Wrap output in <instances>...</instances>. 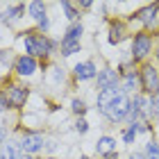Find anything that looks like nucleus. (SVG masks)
I'll return each instance as SVG.
<instances>
[{
	"instance_id": "1",
	"label": "nucleus",
	"mask_w": 159,
	"mask_h": 159,
	"mask_svg": "<svg viewBox=\"0 0 159 159\" xmlns=\"http://www.w3.org/2000/svg\"><path fill=\"white\" fill-rule=\"evenodd\" d=\"M127 109H129V100H127V96H125V91H120V93H118V98L114 100V102L107 107L102 114H105V116L109 118V120L116 123V120H120V118H125V116H127Z\"/></svg>"
},
{
	"instance_id": "2",
	"label": "nucleus",
	"mask_w": 159,
	"mask_h": 159,
	"mask_svg": "<svg viewBox=\"0 0 159 159\" xmlns=\"http://www.w3.org/2000/svg\"><path fill=\"white\" fill-rule=\"evenodd\" d=\"M25 48H27V52L32 55H39V57H46L50 52V48H52V43H50L46 37H27L25 39Z\"/></svg>"
},
{
	"instance_id": "3",
	"label": "nucleus",
	"mask_w": 159,
	"mask_h": 159,
	"mask_svg": "<svg viewBox=\"0 0 159 159\" xmlns=\"http://www.w3.org/2000/svg\"><path fill=\"white\" fill-rule=\"evenodd\" d=\"M98 89L100 91L118 89V75H116V70H111V68L100 70V73H98Z\"/></svg>"
},
{
	"instance_id": "4",
	"label": "nucleus",
	"mask_w": 159,
	"mask_h": 159,
	"mask_svg": "<svg viewBox=\"0 0 159 159\" xmlns=\"http://www.w3.org/2000/svg\"><path fill=\"white\" fill-rule=\"evenodd\" d=\"M150 48H152V41H150L148 34H136V37H134V46H132L134 57H139V59L146 57L150 52Z\"/></svg>"
},
{
	"instance_id": "5",
	"label": "nucleus",
	"mask_w": 159,
	"mask_h": 159,
	"mask_svg": "<svg viewBox=\"0 0 159 159\" xmlns=\"http://www.w3.org/2000/svg\"><path fill=\"white\" fill-rule=\"evenodd\" d=\"M20 148L25 152H37V150L43 148V136L41 134H25L23 141H20Z\"/></svg>"
},
{
	"instance_id": "6",
	"label": "nucleus",
	"mask_w": 159,
	"mask_h": 159,
	"mask_svg": "<svg viewBox=\"0 0 159 159\" xmlns=\"http://www.w3.org/2000/svg\"><path fill=\"white\" fill-rule=\"evenodd\" d=\"M143 86L148 91H159V75L152 66H146L143 68Z\"/></svg>"
},
{
	"instance_id": "7",
	"label": "nucleus",
	"mask_w": 159,
	"mask_h": 159,
	"mask_svg": "<svg viewBox=\"0 0 159 159\" xmlns=\"http://www.w3.org/2000/svg\"><path fill=\"white\" fill-rule=\"evenodd\" d=\"M123 89H107V91H100V96H98V105H100V111H105L107 107H109L114 100L118 98V93Z\"/></svg>"
},
{
	"instance_id": "8",
	"label": "nucleus",
	"mask_w": 159,
	"mask_h": 159,
	"mask_svg": "<svg viewBox=\"0 0 159 159\" xmlns=\"http://www.w3.org/2000/svg\"><path fill=\"white\" fill-rule=\"evenodd\" d=\"M16 70L20 75H32L34 70H37V61H34V57H20V59L16 61Z\"/></svg>"
},
{
	"instance_id": "9",
	"label": "nucleus",
	"mask_w": 159,
	"mask_h": 159,
	"mask_svg": "<svg viewBox=\"0 0 159 159\" xmlns=\"http://www.w3.org/2000/svg\"><path fill=\"white\" fill-rule=\"evenodd\" d=\"M75 75L80 80H91V77L98 75V70H96V66H93L91 61H84V64H77L75 66Z\"/></svg>"
},
{
	"instance_id": "10",
	"label": "nucleus",
	"mask_w": 159,
	"mask_h": 159,
	"mask_svg": "<svg viewBox=\"0 0 159 159\" xmlns=\"http://www.w3.org/2000/svg\"><path fill=\"white\" fill-rule=\"evenodd\" d=\"M98 152L100 155H109V152H116V141L111 139V136H102V139L98 141Z\"/></svg>"
},
{
	"instance_id": "11",
	"label": "nucleus",
	"mask_w": 159,
	"mask_h": 159,
	"mask_svg": "<svg viewBox=\"0 0 159 159\" xmlns=\"http://www.w3.org/2000/svg\"><path fill=\"white\" fill-rule=\"evenodd\" d=\"M25 96H27V93L20 89V86H11V89H9V102H11L14 107H20V105H23V102H25Z\"/></svg>"
},
{
	"instance_id": "12",
	"label": "nucleus",
	"mask_w": 159,
	"mask_h": 159,
	"mask_svg": "<svg viewBox=\"0 0 159 159\" xmlns=\"http://www.w3.org/2000/svg\"><path fill=\"white\" fill-rule=\"evenodd\" d=\"M30 16L37 18L39 23H41V20L46 18V5L39 2V0H37V2H30Z\"/></svg>"
},
{
	"instance_id": "13",
	"label": "nucleus",
	"mask_w": 159,
	"mask_h": 159,
	"mask_svg": "<svg viewBox=\"0 0 159 159\" xmlns=\"http://www.w3.org/2000/svg\"><path fill=\"white\" fill-rule=\"evenodd\" d=\"M155 14H157V7L152 5V7H146L143 11H139V18H141L146 25H152V20H155Z\"/></svg>"
},
{
	"instance_id": "14",
	"label": "nucleus",
	"mask_w": 159,
	"mask_h": 159,
	"mask_svg": "<svg viewBox=\"0 0 159 159\" xmlns=\"http://www.w3.org/2000/svg\"><path fill=\"white\" fill-rule=\"evenodd\" d=\"M0 159H18V152L14 148V143H5L0 148Z\"/></svg>"
},
{
	"instance_id": "15",
	"label": "nucleus",
	"mask_w": 159,
	"mask_h": 159,
	"mask_svg": "<svg viewBox=\"0 0 159 159\" xmlns=\"http://www.w3.org/2000/svg\"><path fill=\"white\" fill-rule=\"evenodd\" d=\"M61 52L64 55H73V52H80V41H66V39H64L61 41Z\"/></svg>"
},
{
	"instance_id": "16",
	"label": "nucleus",
	"mask_w": 159,
	"mask_h": 159,
	"mask_svg": "<svg viewBox=\"0 0 159 159\" xmlns=\"http://www.w3.org/2000/svg\"><path fill=\"white\" fill-rule=\"evenodd\" d=\"M80 37H82V25L75 23V25H70L68 27V32H66V41H80Z\"/></svg>"
},
{
	"instance_id": "17",
	"label": "nucleus",
	"mask_w": 159,
	"mask_h": 159,
	"mask_svg": "<svg viewBox=\"0 0 159 159\" xmlns=\"http://www.w3.org/2000/svg\"><path fill=\"white\" fill-rule=\"evenodd\" d=\"M123 32H125V30H123V25H120V23H118V25H111V34H109V41H111V43L120 41V39H123Z\"/></svg>"
},
{
	"instance_id": "18",
	"label": "nucleus",
	"mask_w": 159,
	"mask_h": 159,
	"mask_svg": "<svg viewBox=\"0 0 159 159\" xmlns=\"http://www.w3.org/2000/svg\"><path fill=\"white\" fill-rule=\"evenodd\" d=\"M61 7H64V11H66V16H68L70 20L77 18V11H75V7L70 5V2H61Z\"/></svg>"
},
{
	"instance_id": "19",
	"label": "nucleus",
	"mask_w": 159,
	"mask_h": 159,
	"mask_svg": "<svg viewBox=\"0 0 159 159\" xmlns=\"http://www.w3.org/2000/svg\"><path fill=\"white\" fill-rule=\"evenodd\" d=\"M148 159H159V143H148Z\"/></svg>"
},
{
	"instance_id": "20",
	"label": "nucleus",
	"mask_w": 159,
	"mask_h": 159,
	"mask_svg": "<svg viewBox=\"0 0 159 159\" xmlns=\"http://www.w3.org/2000/svg\"><path fill=\"white\" fill-rule=\"evenodd\" d=\"M134 86H136V75H134V73H129V75L125 77V89H123V91H132Z\"/></svg>"
},
{
	"instance_id": "21",
	"label": "nucleus",
	"mask_w": 159,
	"mask_h": 159,
	"mask_svg": "<svg viewBox=\"0 0 159 159\" xmlns=\"http://www.w3.org/2000/svg\"><path fill=\"white\" fill-rule=\"evenodd\" d=\"M75 129H77L80 134H84L86 129H89V123H86L84 118H77V123H75Z\"/></svg>"
},
{
	"instance_id": "22",
	"label": "nucleus",
	"mask_w": 159,
	"mask_h": 159,
	"mask_svg": "<svg viewBox=\"0 0 159 159\" xmlns=\"http://www.w3.org/2000/svg\"><path fill=\"white\" fill-rule=\"evenodd\" d=\"M134 136H136V129H134V125H129V129L125 134H123V139H125V143H132L134 141Z\"/></svg>"
},
{
	"instance_id": "23",
	"label": "nucleus",
	"mask_w": 159,
	"mask_h": 159,
	"mask_svg": "<svg viewBox=\"0 0 159 159\" xmlns=\"http://www.w3.org/2000/svg\"><path fill=\"white\" fill-rule=\"evenodd\" d=\"M23 11H25V7H23V5H18V7H14L11 11H7L5 16H14V18H18V16H20V14H23Z\"/></svg>"
},
{
	"instance_id": "24",
	"label": "nucleus",
	"mask_w": 159,
	"mask_h": 159,
	"mask_svg": "<svg viewBox=\"0 0 159 159\" xmlns=\"http://www.w3.org/2000/svg\"><path fill=\"white\" fill-rule=\"evenodd\" d=\"M73 111H75V114H84V111H86V107H84L82 100H73Z\"/></svg>"
},
{
	"instance_id": "25",
	"label": "nucleus",
	"mask_w": 159,
	"mask_h": 159,
	"mask_svg": "<svg viewBox=\"0 0 159 159\" xmlns=\"http://www.w3.org/2000/svg\"><path fill=\"white\" fill-rule=\"evenodd\" d=\"M150 111H152L155 116L159 114V98H152V100H150Z\"/></svg>"
},
{
	"instance_id": "26",
	"label": "nucleus",
	"mask_w": 159,
	"mask_h": 159,
	"mask_svg": "<svg viewBox=\"0 0 159 159\" xmlns=\"http://www.w3.org/2000/svg\"><path fill=\"white\" fill-rule=\"evenodd\" d=\"M129 159H143V155L141 152H134V155H129Z\"/></svg>"
},
{
	"instance_id": "27",
	"label": "nucleus",
	"mask_w": 159,
	"mask_h": 159,
	"mask_svg": "<svg viewBox=\"0 0 159 159\" xmlns=\"http://www.w3.org/2000/svg\"><path fill=\"white\" fill-rule=\"evenodd\" d=\"M105 159H116V152H109V155H105Z\"/></svg>"
},
{
	"instance_id": "28",
	"label": "nucleus",
	"mask_w": 159,
	"mask_h": 159,
	"mask_svg": "<svg viewBox=\"0 0 159 159\" xmlns=\"http://www.w3.org/2000/svg\"><path fill=\"white\" fill-rule=\"evenodd\" d=\"M2 141H5V129L0 127V143H2Z\"/></svg>"
},
{
	"instance_id": "29",
	"label": "nucleus",
	"mask_w": 159,
	"mask_h": 159,
	"mask_svg": "<svg viewBox=\"0 0 159 159\" xmlns=\"http://www.w3.org/2000/svg\"><path fill=\"white\" fill-rule=\"evenodd\" d=\"M18 159H32V157H30V155H20Z\"/></svg>"
},
{
	"instance_id": "30",
	"label": "nucleus",
	"mask_w": 159,
	"mask_h": 159,
	"mask_svg": "<svg viewBox=\"0 0 159 159\" xmlns=\"http://www.w3.org/2000/svg\"><path fill=\"white\" fill-rule=\"evenodd\" d=\"M82 159H89V157H82Z\"/></svg>"
},
{
	"instance_id": "31",
	"label": "nucleus",
	"mask_w": 159,
	"mask_h": 159,
	"mask_svg": "<svg viewBox=\"0 0 159 159\" xmlns=\"http://www.w3.org/2000/svg\"><path fill=\"white\" fill-rule=\"evenodd\" d=\"M50 159H55V157H50Z\"/></svg>"
},
{
	"instance_id": "32",
	"label": "nucleus",
	"mask_w": 159,
	"mask_h": 159,
	"mask_svg": "<svg viewBox=\"0 0 159 159\" xmlns=\"http://www.w3.org/2000/svg\"><path fill=\"white\" fill-rule=\"evenodd\" d=\"M157 57H159V52H157Z\"/></svg>"
}]
</instances>
